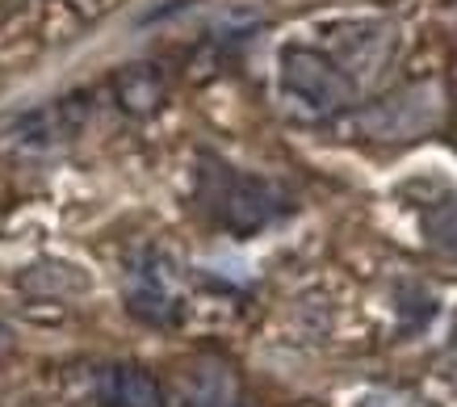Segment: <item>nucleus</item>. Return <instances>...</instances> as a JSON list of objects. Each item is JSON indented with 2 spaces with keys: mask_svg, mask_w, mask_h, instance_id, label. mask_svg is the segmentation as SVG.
Segmentation results:
<instances>
[{
  "mask_svg": "<svg viewBox=\"0 0 457 407\" xmlns=\"http://www.w3.org/2000/svg\"><path fill=\"white\" fill-rule=\"evenodd\" d=\"M202 197H206L210 214L231 231H256L281 211V194L273 185L231 172L227 164H210L202 172Z\"/></svg>",
  "mask_w": 457,
  "mask_h": 407,
  "instance_id": "obj_1",
  "label": "nucleus"
},
{
  "mask_svg": "<svg viewBox=\"0 0 457 407\" xmlns=\"http://www.w3.org/2000/svg\"><path fill=\"white\" fill-rule=\"evenodd\" d=\"M281 88L298 97L306 110L332 113L353 105L357 97V85L332 55H319L311 46H290L281 51Z\"/></svg>",
  "mask_w": 457,
  "mask_h": 407,
  "instance_id": "obj_3",
  "label": "nucleus"
},
{
  "mask_svg": "<svg viewBox=\"0 0 457 407\" xmlns=\"http://www.w3.org/2000/svg\"><path fill=\"white\" fill-rule=\"evenodd\" d=\"M80 105H71V101H59V105H51V110H42V113H29V122L17 135L26 143H55V139H68L71 130L80 127Z\"/></svg>",
  "mask_w": 457,
  "mask_h": 407,
  "instance_id": "obj_8",
  "label": "nucleus"
},
{
  "mask_svg": "<svg viewBox=\"0 0 457 407\" xmlns=\"http://www.w3.org/2000/svg\"><path fill=\"white\" fill-rule=\"evenodd\" d=\"M180 407H239V382L231 365L202 357L180 370Z\"/></svg>",
  "mask_w": 457,
  "mask_h": 407,
  "instance_id": "obj_4",
  "label": "nucleus"
},
{
  "mask_svg": "<svg viewBox=\"0 0 457 407\" xmlns=\"http://www.w3.org/2000/svg\"><path fill=\"white\" fill-rule=\"evenodd\" d=\"M160 80H155L147 68H135V71H126L122 80H118V97H122L126 110H135V113H147L160 105Z\"/></svg>",
  "mask_w": 457,
  "mask_h": 407,
  "instance_id": "obj_9",
  "label": "nucleus"
},
{
  "mask_svg": "<svg viewBox=\"0 0 457 407\" xmlns=\"http://www.w3.org/2000/svg\"><path fill=\"white\" fill-rule=\"evenodd\" d=\"M101 399L110 407H164L160 382L139 365H113L101 378Z\"/></svg>",
  "mask_w": 457,
  "mask_h": 407,
  "instance_id": "obj_6",
  "label": "nucleus"
},
{
  "mask_svg": "<svg viewBox=\"0 0 457 407\" xmlns=\"http://www.w3.org/2000/svg\"><path fill=\"white\" fill-rule=\"evenodd\" d=\"M441 122V88L436 85H411L403 93H390V97L365 105V110L353 118V127L370 139L382 143H407L428 135L432 127Z\"/></svg>",
  "mask_w": 457,
  "mask_h": 407,
  "instance_id": "obj_2",
  "label": "nucleus"
},
{
  "mask_svg": "<svg viewBox=\"0 0 457 407\" xmlns=\"http://www.w3.org/2000/svg\"><path fill=\"white\" fill-rule=\"evenodd\" d=\"M130 311L147 323H172L180 315V298L177 286H172V273H168L160 261H143L130 278Z\"/></svg>",
  "mask_w": 457,
  "mask_h": 407,
  "instance_id": "obj_5",
  "label": "nucleus"
},
{
  "mask_svg": "<svg viewBox=\"0 0 457 407\" xmlns=\"http://www.w3.org/2000/svg\"><path fill=\"white\" fill-rule=\"evenodd\" d=\"M420 231H424V244L432 253L457 261V194L436 197L420 211Z\"/></svg>",
  "mask_w": 457,
  "mask_h": 407,
  "instance_id": "obj_7",
  "label": "nucleus"
},
{
  "mask_svg": "<svg viewBox=\"0 0 457 407\" xmlns=\"http://www.w3.org/2000/svg\"><path fill=\"white\" fill-rule=\"evenodd\" d=\"M4 349H9V332H4V323H0V357H4Z\"/></svg>",
  "mask_w": 457,
  "mask_h": 407,
  "instance_id": "obj_10",
  "label": "nucleus"
}]
</instances>
